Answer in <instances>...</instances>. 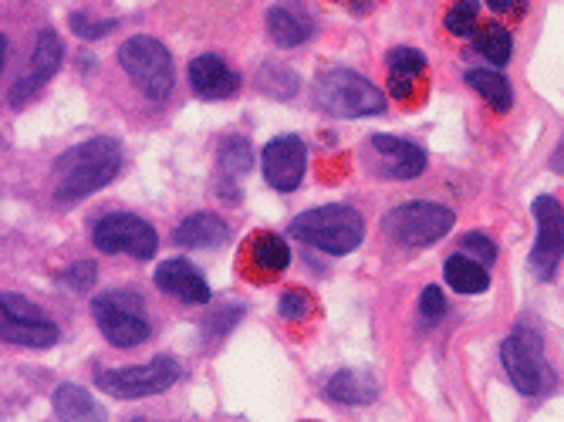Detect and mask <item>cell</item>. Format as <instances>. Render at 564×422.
<instances>
[{"label":"cell","mask_w":564,"mask_h":422,"mask_svg":"<svg viewBox=\"0 0 564 422\" xmlns=\"http://www.w3.org/2000/svg\"><path fill=\"white\" fill-rule=\"evenodd\" d=\"M122 170V145L112 136H95L72 145L55 163V199L78 203L109 186Z\"/></svg>","instance_id":"6da1fadb"},{"label":"cell","mask_w":564,"mask_h":422,"mask_svg":"<svg viewBox=\"0 0 564 422\" xmlns=\"http://www.w3.org/2000/svg\"><path fill=\"white\" fill-rule=\"evenodd\" d=\"M291 234L301 244L315 247V250H322L328 257H345V253L362 247L366 220H362L358 209L332 203V206H315V209H307V214H301L291 224Z\"/></svg>","instance_id":"7a4b0ae2"},{"label":"cell","mask_w":564,"mask_h":422,"mask_svg":"<svg viewBox=\"0 0 564 422\" xmlns=\"http://www.w3.org/2000/svg\"><path fill=\"white\" fill-rule=\"evenodd\" d=\"M312 98L322 112L335 119H366L386 112V91L351 68H325L315 78Z\"/></svg>","instance_id":"3957f363"},{"label":"cell","mask_w":564,"mask_h":422,"mask_svg":"<svg viewBox=\"0 0 564 422\" xmlns=\"http://www.w3.org/2000/svg\"><path fill=\"white\" fill-rule=\"evenodd\" d=\"M119 65L122 72L135 82V88L152 98V101H166L173 91V58L163 41L152 34H132L119 47Z\"/></svg>","instance_id":"277c9868"},{"label":"cell","mask_w":564,"mask_h":422,"mask_svg":"<svg viewBox=\"0 0 564 422\" xmlns=\"http://www.w3.org/2000/svg\"><path fill=\"white\" fill-rule=\"evenodd\" d=\"M456 224V214L443 203H430V199H416V203H402L392 214H386L382 220V234L392 237L402 247H433L436 240H443Z\"/></svg>","instance_id":"5b68a950"},{"label":"cell","mask_w":564,"mask_h":422,"mask_svg":"<svg viewBox=\"0 0 564 422\" xmlns=\"http://www.w3.org/2000/svg\"><path fill=\"white\" fill-rule=\"evenodd\" d=\"M91 314L106 342L119 348H135L152 332L145 318V304L135 291H106L91 297Z\"/></svg>","instance_id":"8992f818"},{"label":"cell","mask_w":564,"mask_h":422,"mask_svg":"<svg viewBox=\"0 0 564 422\" xmlns=\"http://www.w3.org/2000/svg\"><path fill=\"white\" fill-rule=\"evenodd\" d=\"M500 361L521 396H544L554 382L551 365L544 358V342L534 328H518L500 345Z\"/></svg>","instance_id":"52a82bcc"},{"label":"cell","mask_w":564,"mask_h":422,"mask_svg":"<svg viewBox=\"0 0 564 422\" xmlns=\"http://www.w3.org/2000/svg\"><path fill=\"white\" fill-rule=\"evenodd\" d=\"M183 376V368L170 355H156L145 365H129V368H106L95 376V386L116 396V399H142V396H160L170 386H176Z\"/></svg>","instance_id":"ba28073f"},{"label":"cell","mask_w":564,"mask_h":422,"mask_svg":"<svg viewBox=\"0 0 564 422\" xmlns=\"http://www.w3.org/2000/svg\"><path fill=\"white\" fill-rule=\"evenodd\" d=\"M91 244L101 253H129L135 260H149L160 250V234L152 224L132 214H106L91 227Z\"/></svg>","instance_id":"9c48e42d"},{"label":"cell","mask_w":564,"mask_h":422,"mask_svg":"<svg viewBox=\"0 0 564 422\" xmlns=\"http://www.w3.org/2000/svg\"><path fill=\"white\" fill-rule=\"evenodd\" d=\"M0 311H4V325H0V335H4L8 345H21V348H51L58 345L62 332L58 325L47 318V314L28 301L18 291H8L4 301H0Z\"/></svg>","instance_id":"30bf717a"},{"label":"cell","mask_w":564,"mask_h":422,"mask_svg":"<svg viewBox=\"0 0 564 422\" xmlns=\"http://www.w3.org/2000/svg\"><path fill=\"white\" fill-rule=\"evenodd\" d=\"M531 214L538 220V240L531 250V271L541 281H551L557 274V263L564 257V206L557 203V196H538Z\"/></svg>","instance_id":"8fae6325"},{"label":"cell","mask_w":564,"mask_h":422,"mask_svg":"<svg viewBox=\"0 0 564 422\" xmlns=\"http://www.w3.org/2000/svg\"><path fill=\"white\" fill-rule=\"evenodd\" d=\"M62 58H65V44H62V37H58V31H51V28H44L41 34H37V41H34V55H31V65L24 68V75L21 78H14V85H11V105L14 109H21V105L28 101V98H34L51 78L58 75V68H62Z\"/></svg>","instance_id":"7c38bea8"},{"label":"cell","mask_w":564,"mask_h":422,"mask_svg":"<svg viewBox=\"0 0 564 422\" xmlns=\"http://www.w3.org/2000/svg\"><path fill=\"white\" fill-rule=\"evenodd\" d=\"M264 180L278 193H294L307 170V145L301 136H278L264 145Z\"/></svg>","instance_id":"4fadbf2b"},{"label":"cell","mask_w":564,"mask_h":422,"mask_svg":"<svg viewBox=\"0 0 564 422\" xmlns=\"http://www.w3.org/2000/svg\"><path fill=\"white\" fill-rule=\"evenodd\" d=\"M369 166L389 180H416L426 170V152L395 136H372L369 139Z\"/></svg>","instance_id":"5bb4252c"},{"label":"cell","mask_w":564,"mask_h":422,"mask_svg":"<svg viewBox=\"0 0 564 422\" xmlns=\"http://www.w3.org/2000/svg\"><path fill=\"white\" fill-rule=\"evenodd\" d=\"M152 281H156V288L183 304H207L210 301V284L203 281V274L193 268L189 260L183 257H173V260H163L156 274H152Z\"/></svg>","instance_id":"9a60e30c"},{"label":"cell","mask_w":564,"mask_h":422,"mask_svg":"<svg viewBox=\"0 0 564 422\" xmlns=\"http://www.w3.org/2000/svg\"><path fill=\"white\" fill-rule=\"evenodd\" d=\"M189 88H193L199 98L220 101V98L237 95L240 78H237V72H234L220 55H199V58L189 62Z\"/></svg>","instance_id":"2e32d148"},{"label":"cell","mask_w":564,"mask_h":422,"mask_svg":"<svg viewBox=\"0 0 564 422\" xmlns=\"http://www.w3.org/2000/svg\"><path fill=\"white\" fill-rule=\"evenodd\" d=\"M389 65V98L413 101L420 95V85L426 78V58L416 47H392L386 55Z\"/></svg>","instance_id":"e0dca14e"},{"label":"cell","mask_w":564,"mask_h":422,"mask_svg":"<svg viewBox=\"0 0 564 422\" xmlns=\"http://www.w3.org/2000/svg\"><path fill=\"white\" fill-rule=\"evenodd\" d=\"M230 237V224L217 214H189L186 220H180V227L173 230V244L180 247H196V250H207V247H220Z\"/></svg>","instance_id":"ac0fdd59"},{"label":"cell","mask_w":564,"mask_h":422,"mask_svg":"<svg viewBox=\"0 0 564 422\" xmlns=\"http://www.w3.org/2000/svg\"><path fill=\"white\" fill-rule=\"evenodd\" d=\"M250 257V271L258 278H278L288 271L291 263V247L278 237V234H258L247 250Z\"/></svg>","instance_id":"d6986e66"},{"label":"cell","mask_w":564,"mask_h":422,"mask_svg":"<svg viewBox=\"0 0 564 422\" xmlns=\"http://www.w3.org/2000/svg\"><path fill=\"white\" fill-rule=\"evenodd\" d=\"M325 396L338 405H369L379 399V386L372 376L366 372H351V368H345V372H335L325 386Z\"/></svg>","instance_id":"ffe728a7"},{"label":"cell","mask_w":564,"mask_h":422,"mask_svg":"<svg viewBox=\"0 0 564 422\" xmlns=\"http://www.w3.org/2000/svg\"><path fill=\"white\" fill-rule=\"evenodd\" d=\"M51 402H55L58 422H109L106 409H101L82 386H58Z\"/></svg>","instance_id":"44dd1931"},{"label":"cell","mask_w":564,"mask_h":422,"mask_svg":"<svg viewBox=\"0 0 564 422\" xmlns=\"http://www.w3.org/2000/svg\"><path fill=\"white\" fill-rule=\"evenodd\" d=\"M443 278L456 294H484L490 288V271L467 253H453L443 263Z\"/></svg>","instance_id":"7402d4cb"},{"label":"cell","mask_w":564,"mask_h":422,"mask_svg":"<svg viewBox=\"0 0 564 422\" xmlns=\"http://www.w3.org/2000/svg\"><path fill=\"white\" fill-rule=\"evenodd\" d=\"M464 78H467V85L474 91H480V98L490 105V109L507 112L510 105H514V88H510V82L500 72H494V68H470Z\"/></svg>","instance_id":"603a6c76"},{"label":"cell","mask_w":564,"mask_h":422,"mask_svg":"<svg viewBox=\"0 0 564 422\" xmlns=\"http://www.w3.org/2000/svg\"><path fill=\"white\" fill-rule=\"evenodd\" d=\"M474 51L484 55L494 68H503L510 62V51H514V37L503 24H487L484 31L474 34Z\"/></svg>","instance_id":"cb8c5ba5"},{"label":"cell","mask_w":564,"mask_h":422,"mask_svg":"<svg viewBox=\"0 0 564 422\" xmlns=\"http://www.w3.org/2000/svg\"><path fill=\"white\" fill-rule=\"evenodd\" d=\"M268 34L274 44L281 47H297L307 41V34H312V28H307L301 18H294L288 8H271L268 11Z\"/></svg>","instance_id":"d4e9b609"},{"label":"cell","mask_w":564,"mask_h":422,"mask_svg":"<svg viewBox=\"0 0 564 422\" xmlns=\"http://www.w3.org/2000/svg\"><path fill=\"white\" fill-rule=\"evenodd\" d=\"M253 166V149L243 136H230L220 142V170H224V180H240L247 176Z\"/></svg>","instance_id":"484cf974"},{"label":"cell","mask_w":564,"mask_h":422,"mask_svg":"<svg viewBox=\"0 0 564 422\" xmlns=\"http://www.w3.org/2000/svg\"><path fill=\"white\" fill-rule=\"evenodd\" d=\"M258 88H261L264 95H271V98L288 101V98L297 95L301 82H297V75H294L288 65H264V68L258 72Z\"/></svg>","instance_id":"4316f807"},{"label":"cell","mask_w":564,"mask_h":422,"mask_svg":"<svg viewBox=\"0 0 564 422\" xmlns=\"http://www.w3.org/2000/svg\"><path fill=\"white\" fill-rule=\"evenodd\" d=\"M477 18H480V4H477V0H456V4L446 11L443 24H446V31L453 37H474L477 34V24H480Z\"/></svg>","instance_id":"83f0119b"},{"label":"cell","mask_w":564,"mask_h":422,"mask_svg":"<svg viewBox=\"0 0 564 422\" xmlns=\"http://www.w3.org/2000/svg\"><path fill=\"white\" fill-rule=\"evenodd\" d=\"M68 24H72V31H75L78 37H85V41H98V37H106L109 31H116V28H119L112 18H101V21H95V18H88V14H78V11L68 18Z\"/></svg>","instance_id":"f1b7e54d"},{"label":"cell","mask_w":564,"mask_h":422,"mask_svg":"<svg viewBox=\"0 0 564 422\" xmlns=\"http://www.w3.org/2000/svg\"><path fill=\"white\" fill-rule=\"evenodd\" d=\"M278 311H281V318H284V322H304L307 314H312V297H307V291L291 288V291H284Z\"/></svg>","instance_id":"f546056e"},{"label":"cell","mask_w":564,"mask_h":422,"mask_svg":"<svg viewBox=\"0 0 564 422\" xmlns=\"http://www.w3.org/2000/svg\"><path fill=\"white\" fill-rule=\"evenodd\" d=\"M459 253H467V257H474V260H480L484 263V268H490V263L497 260V244L487 237V234H467L464 237V250H459Z\"/></svg>","instance_id":"4dcf8cb0"},{"label":"cell","mask_w":564,"mask_h":422,"mask_svg":"<svg viewBox=\"0 0 564 422\" xmlns=\"http://www.w3.org/2000/svg\"><path fill=\"white\" fill-rule=\"evenodd\" d=\"M446 314V297H443V291L436 288V284H430L423 294H420V318L426 322V325H433V322H440Z\"/></svg>","instance_id":"1f68e13d"},{"label":"cell","mask_w":564,"mask_h":422,"mask_svg":"<svg viewBox=\"0 0 564 422\" xmlns=\"http://www.w3.org/2000/svg\"><path fill=\"white\" fill-rule=\"evenodd\" d=\"M95 278H98V271H95V263L91 260H82V263H75V268H68L65 271V284L68 288H75V291H88L91 284H95Z\"/></svg>","instance_id":"d6a6232c"},{"label":"cell","mask_w":564,"mask_h":422,"mask_svg":"<svg viewBox=\"0 0 564 422\" xmlns=\"http://www.w3.org/2000/svg\"><path fill=\"white\" fill-rule=\"evenodd\" d=\"M487 8L500 18H518L528 11V0H487Z\"/></svg>","instance_id":"836d02e7"},{"label":"cell","mask_w":564,"mask_h":422,"mask_svg":"<svg viewBox=\"0 0 564 422\" xmlns=\"http://www.w3.org/2000/svg\"><path fill=\"white\" fill-rule=\"evenodd\" d=\"M240 314H243L240 307H230L227 314L220 311V314H214V318H210V328H214L217 335H220V332H230V325H234L230 318H240Z\"/></svg>","instance_id":"e575fe53"},{"label":"cell","mask_w":564,"mask_h":422,"mask_svg":"<svg viewBox=\"0 0 564 422\" xmlns=\"http://www.w3.org/2000/svg\"><path fill=\"white\" fill-rule=\"evenodd\" d=\"M551 170H554V173H564V139L557 142V149H554V155H551Z\"/></svg>","instance_id":"d590c367"},{"label":"cell","mask_w":564,"mask_h":422,"mask_svg":"<svg viewBox=\"0 0 564 422\" xmlns=\"http://www.w3.org/2000/svg\"><path fill=\"white\" fill-rule=\"evenodd\" d=\"M132 422H156V419H142V415H135Z\"/></svg>","instance_id":"8d00e7d4"}]
</instances>
